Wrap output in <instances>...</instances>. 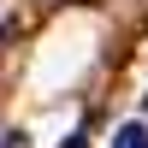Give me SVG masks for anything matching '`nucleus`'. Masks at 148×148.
Segmentation results:
<instances>
[{
  "label": "nucleus",
  "mask_w": 148,
  "mask_h": 148,
  "mask_svg": "<svg viewBox=\"0 0 148 148\" xmlns=\"http://www.w3.org/2000/svg\"><path fill=\"white\" fill-rule=\"evenodd\" d=\"M65 148H83V136H71V142H65Z\"/></svg>",
  "instance_id": "7ed1b4c3"
},
{
  "label": "nucleus",
  "mask_w": 148,
  "mask_h": 148,
  "mask_svg": "<svg viewBox=\"0 0 148 148\" xmlns=\"http://www.w3.org/2000/svg\"><path fill=\"white\" fill-rule=\"evenodd\" d=\"M6 148H24V136H18V130H12V136H6Z\"/></svg>",
  "instance_id": "f03ea898"
},
{
  "label": "nucleus",
  "mask_w": 148,
  "mask_h": 148,
  "mask_svg": "<svg viewBox=\"0 0 148 148\" xmlns=\"http://www.w3.org/2000/svg\"><path fill=\"white\" fill-rule=\"evenodd\" d=\"M113 148H148V125H136V119L119 125V130H113Z\"/></svg>",
  "instance_id": "f257e3e1"
}]
</instances>
